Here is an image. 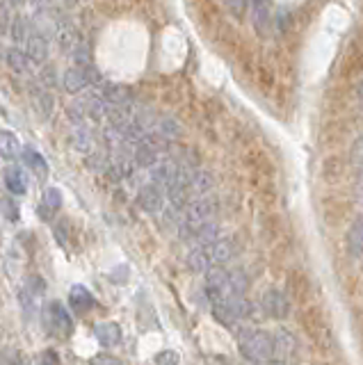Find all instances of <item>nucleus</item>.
Masks as SVG:
<instances>
[{
    "mask_svg": "<svg viewBox=\"0 0 363 365\" xmlns=\"http://www.w3.org/2000/svg\"><path fill=\"white\" fill-rule=\"evenodd\" d=\"M240 352L251 363H268L274 361V340L268 331L261 329H240L238 333Z\"/></svg>",
    "mask_w": 363,
    "mask_h": 365,
    "instance_id": "1",
    "label": "nucleus"
},
{
    "mask_svg": "<svg viewBox=\"0 0 363 365\" xmlns=\"http://www.w3.org/2000/svg\"><path fill=\"white\" fill-rule=\"evenodd\" d=\"M233 256V247L228 240H215V242H206V244H199L188 256V265L192 267L195 272L204 274L208 272L210 267L215 265H224L228 258Z\"/></svg>",
    "mask_w": 363,
    "mask_h": 365,
    "instance_id": "2",
    "label": "nucleus"
},
{
    "mask_svg": "<svg viewBox=\"0 0 363 365\" xmlns=\"http://www.w3.org/2000/svg\"><path fill=\"white\" fill-rule=\"evenodd\" d=\"M43 324H46L48 333L60 336V338L71 336V331H73L71 313L64 308L62 302H48L46 306H43Z\"/></svg>",
    "mask_w": 363,
    "mask_h": 365,
    "instance_id": "3",
    "label": "nucleus"
},
{
    "mask_svg": "<svg viewBox=\"0 0 363 365\" xmlns=\"http://www.w3.org/2000/svg\"><path fill=\"white\" fill-rule=\"evenodd\" d=\"M213 217H215V201L206 195L197 197L188 206V213H185V226H188L190 233H197V228L204 226L206 221H210Z\"/></svg>",
    "mask_w": 363,
    "mask_h": 365,
    "instance_id": "4",
    "label": "nucleus"
},
{
    "mask_svg": "<svg viewBox=\"0 0 363 365\" xmlns=\"http://www.w3.org/2000/svg\"><path fill=\"white\" fill-rule=\"evenodd\" d=\"M165 188H162L160 183H155V181H151V183H146L142 190H139V197H137V201H139V206H142V210H146V213H158V210H162V206H165Z\"/></svg>",
    "mask_w": 363,
    "mask_h": 365,
    "instance_id": "5",
    "label": "nucleus"
},
{
    "mask_svg": "<svg viewBox=\"0 0 363 365\" xmlns=\"http://www.w3.org/2000/svg\"><path fill=\"white\" fill-rule=\"evenodd\" d=\"M263 310H265V315H270L274 319H284L288 317V313H291V304H288L286 295L281 293V290L272 288L263 295Z\"/></svg>",
    "mask_w": 363,
    "mask_h": 365,
    "instance_id": "6",
    "label": "nucleus"
},
{
    "mask_svg": "<svg viewBox=\"0 0 363 365\" xmlns=\"http://www.w3.org/2000/svg\"><path fill=\"white\" fill-rule=\"evenodd\" d=\"M96 78H99V76H96V71H92L90 66H76V69L66 71L64 87H66V92L78 94L80 89H85L90 83H94Z\"/></svg>",
    "mask_w": 363,
    "mask_h": 365,
    "instance_id": "7",
    "label": "nucleus"
},
{
    "mask_svg": "<svg viewBox=\"0 0 363 365\" xmlns=\"http://www.w3.org/2000/svg\"><path fill=\"white\" fill-rule=\"evenodd\" d=\"M272 340H274V359L277 361H291V356L295 354V347H297L293 333L286 331V329H279L272 336Z\"/></svg>",
    "mask_w": 363,
    "mask_h": 365,
    "instance_id": "8",
    "label": "nucleus"
},
{
    "mask_svg": "<svg viewBox=\"0 0 363 365\" xmlns=\"http://www.w3.org/2000/svg\"><path fill=\"white\" fill-rule=\"evenodd\" d=\"M69 306L78 315H85V313H90V308H94V295L85 286H71Z\"/></svg>",
    "mask_w": 363,
    "mask_h": 365,
    "instance_id": "9",
    "label": "nucleus"
},
{
    "mask_svg": "<svg viewBox=\"0 0 363 365\" xmlns=\"http://www.w3.org/2000/svg\"><path fill=\"white\" fill-rule=\"evenodd\" d=\"M94 336L101 347H115L121 342V326L117 322H101L94 326Z\"/></svg>",
    "mask_w": 363,
    "mask_h": 365,
    "instance_id": "10",
    "label": "nucleus"
},
{
    "mask_svg": "<svg viewBox=\"0 0 363 365\" xmlns=\"http://www.w3.org/2000/svg\"><path fill=\"white\" fill-rule=\"evenodd\" d=\"M3 178H5L7 190H10L12 195H26L28 192V176L21 167H7Z\"/></svg>",
    "mask_w": 363,
    "mask_h": 365,
    "instance_id": "11",
    "label": "nucleus"
},
{
    "mask_svg": "<svg viewBox=\"0 0 363 365\" xmlns=\"http://www.w3.org/2000/svg\"><path fill=\"white\" fill-rule=\"evenodd\" d=\"M251 5H254V26L261 34H268L270 32V12H272V5L270 0H251Z\"/></svg>",
    "mask_w": 363,
    "mask_h": 365,
    "instance_id": "12",
    "label": "nucleus"
},
{
    "mask_svg": "<svg viewBox=\"0 0 363 365\" xmlns=\"http://www.w3.org/2000/svg\"><path fill=\"white\" fill-rule=\"evenodd\" d=\"M62 206V192L57 188H48L43 192V199H41V206H39V215L41 219H53V213L60 210Z\"/></svg>",
    "mask_w": 363,
    "mask_h": 365,
    "instance_id": "13",
    "label": "nucleus"
},
{
    "mask_svg": "<svg viewBox=\"0 0 363 365\" xmlns=\"http://www.w3.org/2000/svg\"><path fill=\"white\" fill-rule=\"evenodd\" d=\"M21 151H23V146H21L19 137L10 130H0V155L7 160H17Z\"/></svg>",
    "mask_w": 363,
    "mask_h": 365,
    "instance_id": "14",
    "label": "nucleus"
},
{
    "mask_svg": "<svg viewBox=\"0 0 363 365\" xmlns=\"http://www.w3.org/2000/svg\"><path fill=\"white\" fill-rule=\"evenodd\" d=\"M23 162H26V165L30 167L39 178H46V174H48V162L43 160V155H41L39 151H35L32 146H26V148H23Z\"/></svg>",
    "mask_w": 363,
    "mask_h": 365,
    "instance_id": "15",
    "label": "nucleus"
},
{
    "mask_svg": "<svg viewBox=\"0 0 363 365\" xmlns=\"http://www.w3.org/2000/svg\"><path fill=\"white\" fill-rule=\"evenodd\" d=\"M347 249L354 258H363V215L354 221L350 235H347Z\"/></svg>",
    "mask_w": 363,
    "mask_h": 365,
    "instance_id": "16",
    "label": "nucleus"
},
{
    "mask_svg": "<svg viewBox=\"0 0 363 365\" xmlns=\"http://www.w3.org/2000/svg\"><path fill=\"white\" fill-rule=\"evenodd\" d=\"M190 185H192V190H195L197 197H204L213 190V178H210V174H206V171H199L195 178H190Z\"/></svg>",
    "mask_w": 363,
    "mask_h": 365,
    "instance_id": "17",
    "label": "nucleus"
},
{
    "mask_svg": "<svg viewBox=\"0 0 363 365\" xmlns=\"http://www.w3.org/2000/svg\"><path fill=\"white\" fill-rule=\"evenodd\" d=\"M0 215L7 217L10 221H19V208H17V204H14L10 197L0 195Z\"/></svg>",
    "mask_w": 363,
    "mask_h": 365,
    "instance_id": "18",
    "label": "nucleus"
},
{
    "mask_svg": "<svg viewBox=\"0 0 363 365\" xmlns=\"http://www.w3.org/2000/svg\"><path fill=\"white\" fill-rule=\"evenodd\" d=\"M224 3L228 7V12H231L235 19H242L244 14H247V10H249L251 0H224Z\"/></svg>",
    "mask_w": 363,
    "mask_h": 365,
    "instance_id": "19",
    "label": "nucleus"
},
{
    "mask_svg": "<svg viewBox=\"0 0 363 365\" xmlns=\"http://www.w3.org/2000/svg\"><path fill=\"white\" fill-rule=\"evenodd\" d=\"M354 165L359 169V183L363 188V135L357 139V144H354Z\"/></svg>",
    "mask_w": 363,
    "mask_h": 365,
    "instance_id": "20",
    "label": "nucleus"
},
{
    "mask_svg": "<svg viewBox=\"0 0 363 365\" xmlns=\"http://www.w3.org/2000/svg\"><path fill=\"white\" fill-rule=\"evenodd\" d=\"M30 55L37 57V59L46 57V46H43V41L39 39V37H32V41H30Z\"/></svg>",
    "mask_w": 363,
    "mask_h": 365,
    "instance_id": "21",
    "label": "nucleus"
},
{
    "mask_svg": "<svg viewBox=\"0 0 363 365\" xmlns=\"http://www.w3.org/2000/svg\"><path fill=\"white\" fill-rule=\"evenodd\" d=\"M43 290H46V283H43L39 277H32L30 279V293H32V297L43 295Z\"/></svg>",
    "mask_w": 363,
    "mask_h": 365,
    "instance_id": "22",
    "label": "nucleus"
},
{
    "mask_svg": "<svg viewBox=\"0 0 363 365\" xmlns=\"http://www.w3.org/2000/svg\"><path fill=\"white\" fill-rule=\"evenodd\" d=\"M155 363H179V356L172 352H162L155 356Z\"/></svg>",
    "mask_w": 363,
    "mask_h": 365,
    "instance_id": "23",
    "label": "nucleus"
},
{
    "mask_svg": "<svg viewBox=\"0 0 363 365\" xmlns=\"http://www.w3.org/2000/svg\"><path fill=\"white\" fill-rule=\"evenodd\" d=\"M41 361H43V363H57V361H60V356H57L53 349H48V352L41 356Z\"/></svg>",
    "mask_w": 363,
    "mask_h": 365,
    "instance_id": "24",
    "label": "nucleus"
},
{
    "mask_svg": "<svg viewBox=\"0 0 363 365\" xmlns=\"http://www.w3.org/2000/svg\"><path fill=\"white\" fill-rule=\"evenodd\" d=\"M94 363H119V359H112V356H96Z\"/></svg>",
    "mask_w": 363,
    "mask_h": 365,
    "instance_id": "25",
    "label": "nucleus"
},
{
    "mask_svg": "<svg viewBox=\"0 0 363 365\" xmlns=\"http://www.w3.org/2000/svg\"><path fill=\"white\" fill-rule=\"evenodd\" d=\"M359 99L363 101V83H361V87H359Z\"/></svg>",
    "mask_w": 363,
    "mask_h": 365,
    "instance_id": "26",
    "label": "nucleus"
}]
</instances>
